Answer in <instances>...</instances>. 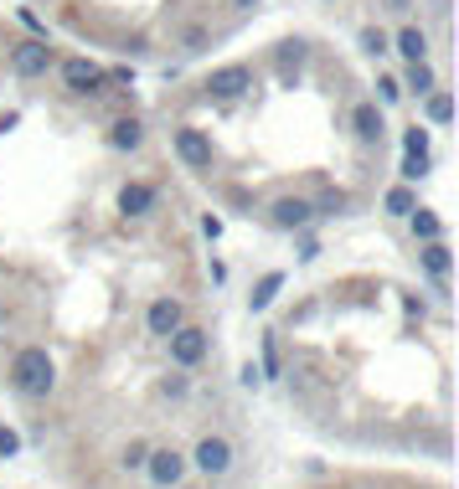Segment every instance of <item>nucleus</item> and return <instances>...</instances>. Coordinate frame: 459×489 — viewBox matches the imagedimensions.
I'll use <instances>...</instances> for the list:
<instances>
[{
  "label": "nucleus",
  "instance_id": "obj_13",
  "mask_svg": "<svg viewBox=\"0 0 459 489\" xmlns=\"http://www.w3.org/2000/svg\"><path fill=\"white\" fill-rule=\"evenodd\" d=\"M305 52H310V47H305L299 37H294V41H279V82H284V88H294V82H299Z\"/></svg>",
  "mask_w": 459,
  "mask_h": 489
},
{
  "label": "nucleus",
  "instance_id": "obj_26",
  "mask_svg": "<svg viewBox=\"0 0 459 489\" xmlns=\"http://www.w3.org/2000/svg\"><path fill=\"white\" fill-rule=\"evenodd\" d=\"M145 459H150V443H140V438H134V443L125 449V459H119V464H125V469H145Z\"/></svg>",
  "mask_w": 459,
  "mask_h": 489
},
{
  "label": "nucleus",
  "instance_id": "obj_30",
  "mask_svg": "<svg viewBox=\"0 0 459 489\" xmlns=\"http://www.w3.org/2000/svg\"><path fill=\"white\" fill-rule=\"evenodd\" d=\"M160 391H166V397H186V376H166Z\"/></svg>",
  "mask_w": 459,
  "mask_h": 489
},
{
  "label": "nucleus",
  "instance_id": "obj_24",
  "mask_svg": "<svg viewBox=\"0 0 459 489\" xmlns=\"http://www.w3.org/2000/svg\"><path fill=\"white\" fill-rule=\"evenodd\" d=\"M403 155H429V129H403Z\"/></svg>",
  "mask_w": 459,
  "mask_h": 489
},
{
  "label": "nucleus",
  "instance_id": "obj_35",
  "mask_svg": "<svg viewBox=\"0 0 459 489\" xmlns=\"http://www.w3.org/2000/svg\"><path fill=\"white\" fill-rule=\"evenodd\" d=\"M232 11H253V5H258V0H228Z\"/></svg>",
  "mask_w": 459,
  "mask_h": 489
},
{
  "label": "nucleus",
  "instance_id": "obj_11",
  "mask_svg": "<svg viewBox=\"0 0 459 489\" xmlns=\"http://www.w3.org/2000/svg\"><path fill=\"white\" fill-rule=\"evenodd\" d=\"M382 129H387V119H382L377 103H356L351 108V134L361 144H382Z\"/></svg>",
  "mask_w": 459,
  "mask_h": 489
},
{
  "label": "nucleus",
  "instance_id": "obj_12",
  "mask_svg": "<svg viewBox=\"0 0 459 489\" xmlns=\"http://www.w3.org/2000/svg\"><path fill=\"white\" fill-rule=\"evenodd\" d=\"M119 211H125L129 222H140V217H150V211H155V185H145V181H129L125 191H119Z\"/></svg>",
  "mask_w": 459,
  "mask_h": 489
},
{
  "label": "nucleus",
  "instance_id": "obj_23",
  "mask_svg": "<svg viewBox=\"0 0 459 489\" xmlns=\"http://www.w3.org/2000/svg\"><path fill=\"white\" fill-rule=\"evenodd\" d=\"M361 52H367V57H382V52H393V41H387V31H377V26H367V31H361Z\"/></svg>",
  "mask_w": 459,
  "mask_h": 489
},
{
  "label": "nucleus",
  "instance_id": "obj_19",
  "mask_svg": "<svg viewBox=\"0 0 459 489\" xmlns=\"http://www.w3.org/2000/svg\"><path fill=\"white\" fill-rule=\"evenodd\" d=\"M279 288H284V273H264V279L253 284L248 305H253V309H269V305H273V294H279Z\"/></svg>",
  "mask_w": 459,
  "mask_h": 489
},
{
  "label": "nucleus",
  "instance_id": "obj_31",
  "mask_svg": "<svg viewBox=\"0 0 459 489\" xmlns=\"http://www.w3.org/2000/svg\"><path fill=\"white\" fill-rule=\"evenodd\" d=\"M202 232H207L212 243H217V237H222V217H202Z\"/></svg>",
  "mask_w": 459,
  "mask_h": 489
},
{
  "label": "nucleus",
  "instance_id": "obj_10",
  "mask_svg": "<svg viewBox=\"0 0 459 489\" xmlns=\"http://www.w3.org/2000/svg\"><path fill=\"white\" fill-rule=\"evenodd\" d=\"M181 325H186V309H181V299H170V294H160V299L145 309V330L160 335V340H166L170 330H181Z\"/></svg>",
  "mask_w": 459,
  "mask_h": 489
},
{
  "label": "nucleus",
  "instance_id": "obj_18",
  "mask_svg": "<svg viewBox=\"0 0 459 489\" xmlns=\"http://www.w3.org/2000/svg\"><path fill=\"white\" fill-rule=\"evenodd\" d=\"M408 222H413V237H418V243H434V237H444V222H438L434 211H423V206H413V211H408Z\"/></svg>",
  "mask_w": 459,
  "mask_h": 489
},
{
  "label": "nucleus",
  "instance_id": "obj_17",
  "mask_svg": "<svg viewBox=\"0 0 459 489\" xmlns=\"http://www.w3.org/2000/svg\"><path fill=\"white\" fill-rule=\"evenodd\" d=\"M397 52H403L408 62L429 57V37H423V26H403V31H397Z\"/></svg>",
  "mask_w": 459,
  "mask_h": 489
},
{
  "label": "nucleus",
  "instance_id": "obj_21",
  "mask_svg": "<svg viewBox=\"0 0 459 489\" xmlns=\"http://www.w3.org/2000/svg\"><path fill=\"white\" fill-rule=\"evenodd\" d=\"M310 206H315V217H341V211L351 206V196H346V191H325V196L310 202Z\"/></svg>",
  "mask_w": 459,
  "mask_h": 489
},
{
  "label": "nucleus",
  "instance_id": "obj_27",
  "mask_svg": "<svg viewBox=\"0 0 459 489\" xmlns=\"http://www.w3.org/2000/svg\"><path fill=\"white\" fill-rule=\"evenodd\" d=\"M258 376H279V340L273 335H264V371Z\"/></svg>",
  "mask_w": 459,
  "mask_h": 489
},
{
  "label": "nucleus",
  "instance_id": "obj_15",
  "mask_svg": "<svg viewBox=\"0 0 459 489\" xmlns=\"http://www.w3.org/2000/svg\"><path fill=\"white\" fill-rule=\"evenodd\" d=\"M418 263L429 268V273H434L438 284H444V279H449V268H455V258H449V243H444V237H434V243H423V253H418Z\"/></svg>",
  "mask_w": 459,
  "mask_h": 489
},
{
  "label": "nucleus",
  "instance_id": "obj_29",
  "mask_svg": "<svg viewBox=\"0 0 459 489\" xmlns=\"http://www.w3.org/2000/svg\"><path fill=\"white\" fill-rule=\"evenodd\" d=\"M377 93H382V103H397V99H403V82H397V78H382V82H377Z\"/></svg>",
  "mask_w": 459,
  "mask_h": 489
},
{
  "label": "nucleus",
  "instance_id": "obj_37",
  "mask_svg": "<svg viewBox=\"0 0 459 489\" xmlns=\"http://www.w3.org/2000/svg\"><path fill=\"white\" fill-rule=\"evenodd\" d=\"M191 489H202V485H191Z\"/></svg>",
  "mask_w": 459,
  "mask_h": 489
},
{
  "label": "nucleus",
  "instance_id": "obj_7",
  "mask_svg": "<svg viewBox=\"0 0 459 489\" xmlns=\"http://www.w3.org/2000/svg\"><path fill=\"white\" fill-rule=\"evenodd\" d=\"M63 82H67V93H104L108 88V73L99 67V62H88V57H67L63 62Z\"/></svg>",
  "mask_w": 459,
  "mask_h": 489
},
{
  "label": "nucleus",
  "instance_id": "obj_20",
  "mask_svg": "<svg viewBox=\"0 0 459 489\" xmlns=\"http://www.w3.org/2000/svg\"><path fill=\"white\" fill-rule=\"evenodd\" d=\"M423 99H429V119L434 124L455 119V99H449V88H434V93H423Z\"/></svg>",
  "mask_w": 459,
  "mask_h": 489
},
{
  "label": "nucleus",
  "instance_id": "obj_1",
  "mask_svg": "<svg viewBox=\"0 0 459 489\" xmlns=\"http://www.w3.org/2000/svg\"><path fill=\"white\" fill-rule=\"evenodd\" d=\"M11 387L22 391V397H31V402L52 397V387H57V361L47 356V346L16 350V361H11Z\"/></svg>",
  "mask_w": 459,
  "mask_h": 489
},
{
  "label": "nucleus",
  "instance_id": "obj_36",
  "mask_svg": "<svg viewBox=\"0 0 459 489\" xmlns=\"http://www.w3.org/2000/svg\"><path fill=\"white\" fill-rule=\"evenodd\" d=\"M320 5H335V0H320Z\"/></svg>",
  "mask_w": 459,
  "mask_h": 489
},
{
  "label": "nucleus",
  "instance_id": "obj_8",
  "mask_svg": "<svg viewBox=\"0 0 459 489\" xmlns=\"http://www.w3.org/2000/svg\"><path fill=\"white\" fill-rule=\"evenodd\" d=\"M145 474H150V485L155 489H176L181 479H186V459H181L176 449H150Z\"/></svg>",
  "mask_w": 459,
  "mask_h": 489
},
{
  "label": "nucleus",
  "instance_id": "obj_14",
  "mask_svg": "<svg viewBox=\"0 0 459 489\" xmlns=\"http://www.w3.org/2000/svg\"><path fill=\"white\" fill-rule=\"evenodd\" d=\"M140 144H145V124L134 119V114H129V119H114L108 124V150H140Z\"/></svg>",
  "mask_w": 459,
  "mask_h": 489
},
{
  "label": "nucleus",
  "instance_id": "obj_9",
  "mask_svg": "<svg viewBox=\"0 0 459 489\" xmlns=\"http://www.w3.org/2000/svg\"><path fill=\"white\" fill-rule=\"evenodd\" d=\"M269 222L284 227V232H305V227L315 222V206L305 202V196H279V202L269 206Z\"/></svg>",
  "mask_w": 459,
  "mask_h": 489
},
{
  "label": "nucleus",
  "instance_id": "obj_3",
  "mask_svg": "<svg viewBox=\"0 0 459 489\" xmlns=\"http://www.w3.org/2000/svg\"><path fill=\"white\" fill-rule=\"evenodd\" d=\"M170 144H176V155L186 160V170H212V160H217L212 134L207 129H196V124H181V129L170 134Z\"/></svg>",
  "mask_w": 459,
  "mask_h": 489
},
{
  "label": "nucleus",
  "instance_id": "obj_32",
  "mask_svg": "<svg viewBox=\"0 0 459 489\" xmlns=\"http://www.w3.org/2000/svg\"><path fill=\"white\" fill-rule=\"evenodd\" d=\"M207 47V31H186V52H202Z\"/></svg>",
  "mask_w": 459,
  "mask_h": 489
},
{
  "label": "nucleus",
  "instance_id": "obj_5",
  "mask_svg": "<svg viewBox=\"0 0 459 489\" xmlns=\"http://www.w3.org/2000/svg\"><path fill=\"white\" fill-rule=\"evenodd\" d=\"M232 459H238V453H232V443L222 438V433H207V438L191 449V464L207 474V479H222V474H232Z\"/></svg>",
  "mask_w": 459,
  "mask_h": 489
},
{
  "label": "nucleus",
  "instance_id": "obj_28",
  "mask_svg": "<svg viewBox=\"0 0 459 489\" xmlns=\"http://www.w3.org/2000/svg\"><path fill=\"white\" fill-rule=\"evenodd\" d=\"M22 453V433L16 428H0V459H16Z\"/></svg>",
  "mask_w": 459,
  "mask_h": 489
},
{
  "label": "nucleus",
  "instance_id": "obj_4",
  "mask_svg": "<svg viewBox=\"0 0 459 489\" xmlns=\"http://www.w3.org/2000/svg\"><path fill=\"white\" fill-rule=\"evenodd\" d=\"M52 62H57V52L47 47V37H31V41H16L11 47V73L16 78H47Z\"/></svg>",
  "mask_w": 459,
  "mask_h": 489
},
{
  "label": "nucleus",
  "instance_id": "obj_22",
  "mask_svg": "<svg viewBox=\"0 0 459 489\" xmlns=\"http://www.w3.org/2000/svg\"><path fill=\"white\" fill-rule=\"evenodd\" d=\"M382 206H387L393 217H408V211L418 206V196L408 191V185H393V191H387V202H382Z\"/></svg>",
  "mask_w": 459,
  "mask_h": 489
},
{
  "label": "nucleus",
  "instance_id": "obj_2",
  "mask_svg": "<svg viewBox=\"0 0 459 489\" xmlns=\"http://www.w3.org/2000/svg\"><path fill=\"white\" fill-rule=\"evenodd\" d=\"M166 346H170V361H176L181 371H191V366H202V361H207L212 335L202 325H181V330H170V335H166Z\"/></svg>",
  "mask_w": 459,
  "mask_h": 489
},
{
  "label": "nucleus",
  "instance_id": "obj_6",
  "mask_svg": "<svg viewBox=\"0 0 459 489\" xmlns=\"http://www.w3.org/2000/svg\"><path fill=\"white\" fill-rule=\"evenodd\" d=\"M207 93L212 99H243V93H253V67H243V62H228V67H212V78H207Z\"/></svg>",
  "mask_w": 459,
  "mask_h": 489
},
{
  "label": "nucleus",
  "instance_id": "obj_16",
  "mask_svg": "<svg viewBox=\"0 0 459 489\" xmlns=\"http://www.w3.org/2000/svg\"><path fill=\"white\" fill-rule=\"evenodd\" d=\"M434 88H438V78H434V67H429V57H423V62H408L403 93H418V99H423V93H434Z\"/></svg>",
  "mask_w": 459,
  "mask_h": 489
},
{
  "label": "nucleus",
  "instance_id": "obj_33",
  "mask_svg": "<svg viewBox=\"0 0 459 489\" xmlns=\"http://www.w3.org/2000/svg\"><path fill=\"white\" fill-rule=\"evenodd\" d=\"M299 258H305V263H310V258H320V243H315V237H305V243H299Z\"/></svg>",
  "mask_w": 459,
  "mask_h": 489
},
{
  "label": "nucleus",
  "instance_id": "obj_25",
  "mask_svg": "<svg viewBox=\"0 0 459 489\" xmlns=\"http://www.w3.org/2000/svg\"><path fill=\"white\" fill-rule=\"evenodd\" d=\"M429 176V155H403V181H423Z\"/></svg>",
  "mask_w": 459,
  "mask_h": 489
},
{
  "label": "nucleus",
  "instance_id": "obj_34",
  "mask_svg": "<svg viewBox=\"0 0 459 489\" xmlns=\"http://www.w3.org/2000/svg\"><path fill=\"white\" fill-rule=\"evenodd\" d=\"M16 124H22V114H0V134H5V129H16Z\"/></svg>",
  "mask_w": 459,
  "mask_h": 489
}]
</instances>
